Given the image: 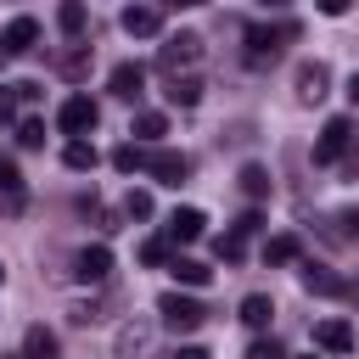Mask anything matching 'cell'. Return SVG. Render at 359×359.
I'll list each match as a JSON object with an SVG mask.
<instances>
[{
    "instance_id": "1",
    "label": "cell",
    "mask_w": 359,
    "mask_h": 359,
    "mask_svg": "<svg viewBox=\"0 0 359 359\" xmlns=\"http://www.w3.org/2000/svg\"><path fill=\"white\" fill-rule=\"evenodd\" d=\"M112 359H157V320H123L112 337Z\"/></svg>"
},
{
    "instance_id": "2",
    "label": "cell",
    "mask_w": 359,
    "mask_h": 359,
    "mask_svg": "<svg viewBox=\"0 0 359 359\" xmlns=\"http://www.w3.org/2000/svg\"><path fill=\"white\" fill-rule=\"evenodd\" d=\"M297 39V22H275V28H247V67H269L280 56V45Z\"/></svg>"
},
{
    "instance_id": "3",
    "label": "cell",
    "mask_w": 359,
    "mask_h": 359,
    "mask_svg": "<svg viewBox=\"0 0 359 359\" xmlns=\"http://www.w3.org/2000/svg\"><path fill=\"white\" fill-rule=\"evenodd\" d=\"M196 56H202V34H191V28H185V34H168V39L157 45V67H163L168 79H180V67H191Z\"/></svg>"
},
{
    "instance_id": "4",
    "label": "cell",
    "mask_w": 359,
    "mask_h": 359,
    "mask_svg": "<svg viewBox=\"0 0 359 359\" xmlns=\"http://www.w3.org/2000/svg\"><path fill=\"white\" fill-rule=\"evenodd\" d=\"M157 314H163V325H174V331H196V325L208 320V309H202L191 292H163V297H157Z\"/></svg>"
},
{
    "instance_id": "5",
    "label": "cell",
    "mask_w": 359,
    "mask_h": 359,
    "mask_svg": "<svg viewBox=\"0 0 359 359\" xmlns=\"http://www.w3.org/2000/svg\"><path fill=\"white\" fill-rule=\"evenodd\" d=\"M56 123H62V135L84 140V135L101 123V107H95L90 95H67V101H62V112H56Z\"/></svg>"
},
{
    "instance_id": "6",
    "label": "cell",
    "mask_w": 359,
    "mask_h": 359,
    "mask_svg": "<svg viewBox=\"0 0 359 359\" xmlns=\"http://www.w3.org/2000/svg\"><path fill=\"white\" fill-rule=\"evenodd\" d=\"M146 174H151L157 185H185V180H191V157H185V151H168V146H157V151L146 157Z\"/></svg>"
},
{
    "instance_id": "7",
    "label": "cell",
    "mask_w": 359,
    "mask_h": 359,
    "mask_svg": "<svg viewBox=\"0 0 359 359\" xmlns=\"http://www.w3.org/2000/svg\"><path fill=\"white\" fill-rule=\"evenodd\" d=\"M292 90H297V101H303V107L325 101V95H331V67H325V62H303V67H297V79H292Z\"/></svg>"
},
{
    "instance_id": "8",
    "label": "cell",
    "mask_w": 359,
    "mask_h": 359,
    "mask_svg": "<svg viewBox=\"0 0 359 359\" xmlns=\"http://www.w3.org/2000/svg\"><path fill=\"white\" fill-rule=\"evenodd\" d=\"M34 45H39V22L34 17H11L0 28V56H28Z\"/></svg>"
},
{
    "instance_id": "9",
    "label": "cell",
    "mask_w": 359,
    "mask_h": 359,
    "mask_svg": "<svg viewBox=\"0 0 359 359\" xmlns=\"http://www.w3.org/2000/svg\"><path fill=\"white\" fill-rule=\"evenodd\" d=\"M348 140H353V118H325L320 146H314V163H337L348 151Z\"/></svg>"
},
{
    "instance_id": "10",
    "label": "cell",
    "mask_w": 359,
    "mask_h": 359,
    "mask_svg": "<svg viewBox=\"0 0 359 359\" xmlns=\"http://www.w3.org/2000/svg\"><path fill=\"white\" fill-rule=\"evenodd\" d=\"M202 230H208V213H202V208H174L168 224H163V241H168V247H174V241H196Z\"/></svg>"
},
{
    "instance_id": "11",
    "label": "cell",
    "mask_w": 359,
    "mask_h": 359,
    "mask_svg": "<svg viewBox=\"0 0 359 359\" xmlns=\"http://www.w3.org/2000/svg\"><path fill=\"white\" fill-rule=\"evenodd\" d=\"M297 280H303V292H309V297H337V292H342V275H337L331 264H303V269H297Z\"/></svg>"
},
{
    "instance_id": "12",
    "label": "cell",
    "mask_w": 359,
    "mask_h": 359,
    "mask_svg": "<svg viewBox=\"0 0 359 359\" xmlns=\"http://www.w3.org/2000/svg\"><path fill=\"white\" fill-rule=\"evenodd\" d=\"M123 34H135V39H151V34H163V11L157 6H123Z\"/></svg>"
},
{
    "instance_id": "13",
    "label": "cell",
    "mask_w": 359,
    "mask_h": 359,
    "mask_svg": "<svg viewBox=\"0 0 359 359\" xmlns=\"http://www.w3.org/2000/svg\"><path fill=\"white\" fill-rule=\"evenodd\" d=\"M73 275H79V280H107V275H112V252H107L101 241L84 247V252L73 258Z\"/></svg>"
},
{
    "instance_id": "14",
    "label": "cell",
    "mask_w": 359,
    "mask_h": 359,
    "mask_svg": "<svg viewBox=\"0 0 359 359\" xmlns=\"http://www.w3.org/2000/svg\"><path fill=\"white\" fill-rule=\"evenodd\" d=\"M314 342H320L325 353H353V325H348V320H320V325H314Z\"/></svg>"
},
{
    "instance_id": "15",
    "label": "cell",
    "mask_w": 359,
    "mask_h": 359,
    "mask_svg": "<svg viewBox=\"0 0 359 359\" xmlns=\"http://www.w3.org/2000/svg\"><path fill=\"white\" fill-rule=\"evenodd\" d=\"M140 90H146V67H140V62H118V67H112V95H118V101H135Z\"/></svg>"
},
{
    "instance_id": "16",
    "label": "cell",
    "mask_w": 359,
    "mask_h": 359,
    "mask_svg": "<svg viewBox=\"0 0 359 359\" xmlns=\"http://www.w3.org/2000/svg\"><path fill=\"white\" fill-rule=\"evenodd\" d=\"M163 95H168V107H196L202 101V79L196 73H180V79H168Z\"/></svg>"
},
{
    "instance_id": "17",
    "label": "cell",
    "mask_w": 359,
    "mask_h": 359,
    "mask_svg": "<svg viewBox=\"0 0 359 359\" xmlns=\"http://www.w3.org/2000/svg\"><path fill=\"white\" fill-rule=\"evenodd\" d=\"M22 359H56V331L28 325V331H22Z\"/></svg>"
},
{
    "instance_id": "18",
    "label": "cell",
    "mask_w": 359,
    "mask_h": 359,
    "mask_svg": "<svg viewBox=\"0 0 359 359\" xmlns=\"http://www.w3.org/2000/svg\"><path fill=\"white\" fill-rule=\"evenodd\" d=\"M129 135H135V146H140V140L157 146V140L168 135V118H163V112H135V129H129Z\"/></svg>"
},
{
    "instance_id": "19",
    "label": "cell",
    "mask_w": 359,
    "mask_h": 359,
    "mask_svg": "<svg viewBox=\"0 0 359 359\" xmlns=\"http://www.w3.org/2000/svg\"><path fill=\"white\" fill-rule=\"evenodd\" d=\"M84 22H90V11H84L79 0H62V6H56V28H62L67 39H79V34H84Z\"/></svg>"
},
{
    "instance_id": "20",
    "label": "cell",
    "mask_w": 359,
    "mask_h": 359,
    "mask_svg": "<svg viewBox=\"0 0 359 359\" xmlns=\"http://www.w3.org/2000/svg\"><path fill=\"white\" fill-rule=\"evenodd\" d=\"M241 196H247V202H264V196H269V168H264V163H247V168H241Z\"/></svg>"
},
{
    "instance_id": "21",
    "label": "cell",
    "mask_w": 359,
    "mask_h": 359,
    "mask_svg": "<svg viewBox=\"0 0 359 359\" xmlns=\"http://www.w3.org/2000/svg\"><path fill=\"white\" fill-rule=\"evenodd\" d=\"M168 275L180 280V286H208V264H196V258H168Z\"/></svg>"
},
{
    "instance_id": "22",
    "label": "cell",
    "mask_w": 359,
    "mask_h": 359,
    "mask_svg": "<svg viewBox=\"0 0 359 359\" xmlns=\"http://www.w3.org/2000/svg\"><path fill=\"white\" fill-rule=\"evenodd\" d=\"M269 314H275V303H269L264 292H252V297H241V325H252V331H264V325H269Z\"/></svg>"
},
{
    "instance_id": "23",
    "label": "cell",
    "mask_w": 359,
    "mask_h": 359,
    "mask_svg": "<svg viewBox=\"0 0 359 359\" xmlns=\"http://www.w3.org/2000/svg\"><path fill=\"white\" fill-rule=\"evenodd\" d=\"M17 196H28V180L11 157H0V202H17Z\"/></svg>"
},
{
    "instance_id": "24",
    "label": "cell",
    "mask_w": 359,
    "mask_h": 359,
    "mask_svg": "<svg viewBox=\"0 0 359 359\" xmlns=\"http://www.w3.org/2000/svg\"><path fill=\"white\" fill-rule=\"evenodd\" d=\"M79 208H84V213H90V219H95V224H101L107 236H112V230H123V213H112V208H107L101 196H79Z\"/></svg>"
},
{
    "instance_id": "25",
    "label": "cell",
    "mask_w": 359,
    "mask_h": 359,
    "mask_svg": "<svg viewBox=\"0 0 359 359\" xmlns=\"http://www.w3.org/2000/svg\"><path fill=\"white\" fill-rule=\"evenodd\" d=\"M62 163H67L73 174H84V168H95V146H90V140H67V146H62Z\"/></svg>"
},
{
    "instance_id": "26",
    "label": "cell",
    "mask_w": 359,
    "mask_h": 359,
    "mask_svg": "<svg viewBox=\"0 0 359 359\" xmlns=\"http://www.w3.org/2000/svg\"><path fill=\"white\" fill-rule=\"evenodd\" d=\"M112 168L118 174H135V168H146V151L135 140H123V146H112Z\"/></svg>"
},
{
    "instance_id": "27",
    "label": "cell",
    "mask_w": 359,
    "mask_h": 359,
    "mask_svg": "<svg viewBox=\"0 0 359 359\" xmlns=\"http://www.w3.org/2000/svg\"><path fill=\"white\" fill-rule=\"evenodd\" d=\"M157 213V202H151V191H140V185H129V196H123V219H151Z\"/></svg>"
},
{
    "instance_id": "28",
    "label": "cell",
    "mask_w": 359,
    "mask_h": 359,
    "mask_svg": "<svg viewBox=\"0 0 359 359\" xmlns=\"http://www.w3.org/2000/svg\"><path fill=\"white\" fill-rule=\"evenodd\" d=\"M292 258H297V241L292 236H269L264 241V264H292Z\"/></svg>"
},
{
    "instance_id": "29",
    "label": "cell",
    "mask_w": 359,
    "mask_h": 359,
    "mask_svg": "<svg viewBox=\"0 0 359 359\" xmlns=\"http://www.w3.org/2000/svg\"><path fill=\"white\" fill-rule=\"evenodd\" d=\"M17 146H22V151H39V146H45V123H39V118H22V123H17Z\"/></svg>"
},
{
    "instance_id": "30",
    "label": "cell",
    "mask_w": 359,
    "mask_h": 359,
    "mask_svg": "<svg viewBox=\"0 0 359 359\" xmlns=\"http://www.w3.org/2000/svg\"><path fill=\"white\" fill-rule=\"evenodd\" d=\"M213 252H219V258H224V264H241V258H247V241H241V236H236V230H224V236H219V241H213Z\"/></svg>"
},
{
    "instance_id": "31",
    "label": "cell",
    "mask_w": 359,
    "mask_h": 359,
    "mask_svg": "<svg viewBox=\"0 0 359 359\" xmlns=\"http://www.w3.org/2000/svg\"><path fill=\"white\" fill-rule=\"evenodd\" d=\"M331 224H337V230H331L337 241H359V208H342V213H337Z\"/></svg>"
},
{
    "instance_id": "32",
    "label": "cell",
    "mask_w": 359,
    "mask_h": 359,
    "mask_svg": "<svg viewBox=\"0 0 359 359\" xmlns=\"http://www.w3.org/2000/svg\"><path fill=\"white\" fill-rule=\"evenodd\" d=\"M140 264H146V269H157V264H168V241H163V236H151V241H140Z\"/></svg>"
},
{
    "instance_id": "33",
    "label": "cell",
    "mask_w": 359,
    "mask_h": 359,
    "mask_svg": "<svg viewBox=\"0 0 359 359\" xmlns=\"http://www.w3.org/2000/svg\"><path fill=\"white\" fill-rule=\"evenodd\" d=\"M84 62H90V50H84V45L62 50V73H67V79H79V73H84Z\"/></svg>"
},
{
    "instance_id": "34",
    "label": "cell",
    "mask_w": 359,
    "mask_h": 359,
    "mask_svg": "<svg viewBox=\"0 0 359 359\" xmlns=\"http://www.w3.org/2000/svg\"><path fill=\"white\" fill-rule=\"evenodd\" d=\"M230 230H236V236L247 241V236H258V230H264V213H258V208H247V213H241V219H236Z\"/></svg>"
},
{
    "instance_id": "35",
    "label": "cell",
    "mask_w": 359,
    "mask_h": 359,
    "mask_svg": "<svg viewBox=\"0 0 359 359\" xmlns=\"http://www.w3.org/2000/svg\"><path fill=\"white\" fill-rule=\"evenodd\" d=\"M247 359H286V348H280V342H252Z\"/></svg>"
},
{
    "instance_id": "36",
    "label": "cell",
    "mask_w": 359,
    "mask_h": 359,
    "mask_svg": "<svg viewBox=\"0 0 359 359\" xmlns=\"http://www.w3.org/2000/svg\"><path fill=\"white\" fill-rule=\"evenodd\" d=\"M168 359H213V353H208V348H202V342H180V348H174V353H168Z\"/></svg>"
},
{
    "instance_id": "37",
    "label": "cell",
    "mask_w": 359,
    "mask_h": 359,
    "mask_svg": "<svg viewBox=\"0 0 359 359\" xmlns=\"http://www.w3.org/2000/svg\"><path fill=\"white\" fill-rule=\"evenodd\" d=\"M11 107H17V90H11V84H0V123L11 118Z\"/></svg>"
},
{
    "instance_id": "38",
    "label": "cell",
    "mask_w": 359,
    "mask_h": 359,
    "mask_svg": "<svg viewBox=\"0 0 359 359\" xmlns=\"http://www.w3.org/2000/svg\"><path fill=\"white\" fill-rule=\"evenodd\" d=\"M11 90H17V101H39V84H34V79H22V84H11Z\"/></svg>"
},
{
    "instance_id": "39",
    "label": "cell",
    "mask_w": 359,
    "mask_h": 359,
    "mask_svg": "<svg viewBox=\"0 0 359 359\" xmlns=\"http://www.w3.org/2000/svg\"><path fill=\"white\" fill-rule=\"evenodd\" d=\"M348 95H353V107H359V73H353V84H348Z\"/></svg>"
},
{
    "instance_id": "40",
    "label": "cell",
    "mask_w": 359,
    "mask_h": 359,
    "mask_svg": "<svg viewBox=\"0 0 359 359\" xmlns=\"http://www.w3.org/2000/svg\"><path fill=\"white\" fill-rule=\"evenodd\" d=\"M348 292H353V303H359V280H353V286H348Z\"/></svg>"
},
{
    "instance_id": "41",
    "label": "cell",
    "mask_w": 359,
    "mask_h": 359,
    "mask_svg": "<svg viewBox=\"0 0 359 359\" xmlns=\"http://www.w3.org/2000/svg\"><path fill=\"white\" fill-rule=\"evenodd\" d=\"M0 280H6V264H0Z\"/></svg>"
},
{
    "instance_id": "42",
    "label": "cell",
    "mask_w": 359,
    "mask_h": 359,
    "mask_svg": "<svg viewBox=\"0 0 359 359\" xmlns=\"http://www.w3.org/2000/svg\"><path fill=\"white\" fill-rule=\"evenodd\" d=\"M303 359H314V353H303Z\"/></svg>"
}]
</instances>
